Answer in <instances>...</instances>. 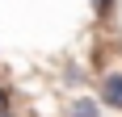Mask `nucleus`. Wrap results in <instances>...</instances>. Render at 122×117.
I'll use <instances>...</instances> for the list:
<instances>
[{
	"instance_id": "2",
	"label": "nucleus",
	"mask_w": 122,
	"mask_h": 117,
	"mask_svg": "<svg viewBox=\"0 0 122 117\" xmlns=\"http://www.w3.org/2000/svg\"><path fill=\"white\" fill-rule=\"evenodd\" d=\"M67 117H101V105L93 96H76L72 105H67Z\"/></svg>"
},
{
	"instance_id": "4",
	"label": "nucleus",
	"mask_w": 122,
	"mask_h": 117,
	"mask_svg": "<svg viewBox=\"0 0 122 117\" xmlns=\"http://www.w3.org/2000/svg\"><path fill=\"white\" fill-rule=\"evenodd\" d=\"M0 109H9V92H4V88H0Z\"/></svg>"
},
{
	"instance_id": "3",
	"label": "nucleus",
	"mask_w": 122,
	"mask_h": 117,
	"mask_svg": "<svg viewBox=\"0 0 122 117\" xmlns=\"http://www.w3.org/2000/svg\"><path fill=\"white\" fill-rule=\"evenodd\" d=\"M93 9H97V13H110V9H114V0H93Z\"/></svg>"
},
{
	"instance_id": "1",
	"label": "nucleus",
	"mask_w": 122,
	"mask_h": 117,
	"mask_svg": "<svg viewBox=\"0 0 122 117\" xmlns=\"http://www.w3.org/2000/svg\"><path fill=\"white\" fill-rule=\"evenodd\" d=\"M101 100L110 109H122V71H110V75L101 80Z\"/></svg>"
}]
</instances>
